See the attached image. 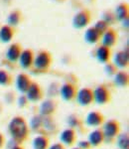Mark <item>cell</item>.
I'll list each match as a JSON object with an SVG mask.
<instances>
[{"label":"cell","instance_id":"obj_11","mask_svg":"<svg viewBox=\"0 0 129 149\" xmlns=\"http://www.w3.org/2000/svg\"><path fill=\"white\" fill-rule=\"evenodd\" d=\"M129 64V55H128V51L125 50V51H119L115 54L114 56V66L116 68H120V69H124L127 68Z\"/></svg>","mask_w":129,"mask_h":149},{"label":"cell","instance_id":"obj_18","mask_svg":"<svg viewBox=\"0 0 129 149\" xmlns=\"http://www.w3.org/2000/svg\"><path fill=\"white\" fill-rule=\"evenodd\" d=\"M76 131L74 130L73 128L64 129L61 133V135H60V138H61L62 142L69 146L73 145V144L76 142Z\"/></svg>","mask_w":129,"mask_h":149},{"label":"cell","instance_id":"obj_19","mask_svg":"<svg viewBox=\"0 0 129 149\" xmlns=\"http://www.w3.org/2000/svg\"><path fill=\"white\" fill-rule=\"evenodd\" d=\"M104 122V117L98 111L89 112L87 117V123L92 126H99Z\"/></svg>","mask_w":129,"mask_h":149},{"label":"cell","instance_id":"obj_17","mask_svg":"<svg viewBox=\"0 0 129 149\" xmlns=\"http://www.w3.org/2000/svg\"><path fill=\"white\" fill-rule=\"evenodd\" d=\"M116 20L122 22L125 19H128L129 16V7L127 3H120L116 6L115 11H114Z\"/></svg>","mask_w":129,"mask_h":149},{"label":"cell","instance_id":"obj_3","mask_svg":"<svg viewBox=\"0 0 129 149\" xmlns=\"http://www.w3.org/2000/svg\"><path fill=\"white\" fill-rule=\"evenodd\" d=\"M92 19V14L87 9H83L78 11L73 19V25L76 29H83L89 24Z\"/></svg>","mask_w":129,"mask_h":149},{"label":"cell","instance_id":"obj_21","mask_svg":"<svg viewBox=\"0 0 129 149\" xmlns=\"http://www.w3.org/2000/svg\"><path fill=\"white\" fill-rule=\"evenodd\" d=\"M7 22H8V25L11 26V27L18 26L22 22V13H21V11L18 10V9L11 11L9 13L8 17H7Z\"/></svg>","mask_w":129,"mask_h":149},{"label":"cell","instance_id":"obj_25","mask_svg":"<svg viewBox=\"0 0 129 149\" xmlns=\"http://www.w3.org/2000/svg\"><path fill=\"white\" fill-rule=\"evenodd\" d=\"M12 83L11 74L5 70H0V85L1 86H9Z\"/></svg>","mask_w":129,"mask_h":149},{"label":"cell","instance_id":"obj_6","mask_svg":"<svg viewBox=\"0 0 129 149\" xmlns=\"http://www.w3.org/2000/svg\"><path fill=\"white\" fill-rule=\"evenodd\" d=\"M76 100L82 105H89L92 102H94V91L90 90L88 88H83L82 90L78 91V95H76Z\"/></svg>","mask_w":129,"mask_h":149},{"label":"cell","instance_id":"obj_2","mask_svg":"<svg viewBox=\"0 0 129 149\" xmlns=\"http://www.w3.org/2000/svg\"><path fill=\"white\" fill-rule=\"evenodd\" d=\"M52 64V55L48 51H40L34 58L33 66L36 71L46 72Z\"/></svg>","mask_w":129,"mask_h":149},{"label":"cell","instance_id":"obj_4","mask_svg":"<svg viewBox=\"0 0 129 149\" xmlns=\"http://www.w3.org/2000/svg\"><path fill=\"white\" fill-rule=\"evenodd\" d=\"M94 100L99 104H105L110 100V92L105 86L100 85L94 91Z\"/></svg>","mask_w":129,"mask_h":149},{"label":"cell","instance_id":"obj_29","mask_svg":"<svg viewBox=\"0 0 129 149\" xmlns=\"http://www.w3.org/2000/svg\"><path fill=\"white\" fill-rule=\"evenodd\" d=\"M104 71H105V73L108 74V76H113V74H115L116 73H117V68H116V67L114 66V64L107 63L105 65Z\"/></svg>","mask_w":129,"mask_h":149},{"label":"cell","instance_id":"obj_28","mask_svg":"<svg viewBox=\"0 0 129 149\" xmlns=\"http://www.w3.org/2000/svg\"><path fill=\"white\" fill-rule=\"evenodd\" d=\"M102 20H104L108 25H110V24H112L116 20V18H115L114 13H112L110 11H105L103 13V18H102Z\"/></svg>","mask_w":129,"mask_h":149},{"label":"cell","instance_id":"obj_5","mask_svg":"<svg viewBox=\"0 0 129 149\" xmlns=\"http://www.w3.org/2000/svg\"><path fill=\"white\" fill-rule=\"evenodd\" d=\"M119 130H120V126H119L118 121L116 120H109L104 124V128L102 132H103L104 139L109 138L113 139L118 135Z\"/></svg>","mask_w":129,"mask_h":149},{"label":"cell","instance_id":"obj_33","mask_svg":"<svg viewBox=\"0 0 129 149\" xmlns=\"http://www.w3.org/2000/svg\"><path fill=\"white\" fill-rule=\"evenodd\" d=\"M13 149H23L22 147H20V146H17V147H14Z\"/></svg>","mask_w":129,"mask_h":149},{"label":"cell","instance_id":"obj_35","mask_svg":"<svg viewBox=\"0 0 129 149\" xmlns=\"http://www.w3.org/2000/svg\"><path fill=\"white\" fill-rule=\"evenodd\" d=\"M59 1H62V0H59Z\"/></svg>","mask_w":129,"mask_h":149},{"label":"cell","instance_id":"obj_20","mask_svg":"<svg viewBox=\"0 0 129 149\" xmlns=\"http://www.w3.org/2000/svg\"><path fill=\"white\" fill-rule=\"evenodd\" d=\"M104 140V135L103 132L100 129H96V130L92 131V133L89 134V137H88V142H89L90 146H99L100 144L103 142Z\"/></svg>","mask_w":129,"mask_h":149},{"label":"cell","instance_id":"obj_16","mask_svg":"<svg viewBox=\"0 0 129 149\" xmlns=\"http://www.w3.org/2000/svg\"><path fill=\"white\" fill-rule=\"evenodd\" d=\"M15 30L9 25H4L0 28V41L2 43H9L13 39Z\"/></svg>","mask_w":129,"mask_h":149},{"label":"cell","instance_id":"obj_10","mask_svg":"<svg viewBox=\"0 0 129 149\" xmlns=\"http://www.w3.org/2000/svg\"><path fill=\"white\" fill-rule=\"evenodd\" d=\"M26 93H27V98L31 100V102H38L43 97L41 86L38 85L37 83H34V81H32V84H31V86H29Z\"/></svg>","mask_w":129,"mask_h":149},{"label":"cell","instance_id":"obj_23","mask_svg":"<svg viewBox=\"0 0 129 149\" xmlns=\"http://www.w3.org/2000/svg\"><path fill=\"white\" fill-rule=\"evenodd\" d=\"M34 149H48L49 147V139L46 136H37L33 142Z\"/></svg>","mask_w":129,"mask_h":149},{"label":"cell","instance_id":"obj_7","mask_svg":"<svg viewBox=\"0 0 129 149\" xmlns=\"http://www.w3.org/2000/svg\"><path fill=\"white\" fill-rule=\"evenodd\" d=\"M60 93H61L62 97H63L64 100L71 102V100H74L76 97L78 90H76V86L73 85L71 83H66L61 88Z\"/></svg>","mask_w":129,"mask_h":149},{"label":"cell","instance_id":"obj_15","mask_svg":"<svg viewBox=\"0 0 129 149\" xmlns=\"http://www.w3.org/2000/svg\"><path fill=\"white\" fill-rule=\"evenodd\" d=\"M101 33H99L94 27H90L87 29L85 33V41L88 44H96L101 39Z\"/></svg>","mask_w":129,"mask_h":149},{"label":"cell","instance_id":"obj_26","mask_svg":"<svg viewBox=\"0 0 129 149\" xmlns=\"http://www.w3.org/2000/svg\"><path fill=\"white\" fill-rule=\"evenodd\" d=\"M117 144L120 149H128L129 138L127 134H121L117 138Z\"/></svg>","mask_w":129,"mask_h":149},{"label":"cell","instance_id":"obj_27","mask_svg":"<svg viewBox=\"0 0 129 149\" xmlns=\"http://www.w3.org/2000/svg\"><path fill=\"white\" fill-rule=\"evenodd\" d=\"M94 27L96 29L97 31H98L99 33H101V34H103L104 32H106L107 30L109 29V25L107 24L104 20H98L96 23H95V25Z\"/></svg>","mask_w":129,"mask_h":149},{"label":"cell","instance_id":"obj_14","mask_svg":"<svg viewBox=\"0 0 129 149\" xmlns=\"http://www.w3.org/2000/svg\"><path fill=\"white\" fill-rule=\"evenodd\" d=\"M32 84V81L26 74H19L16 79V86L21 93H26Z\"/></svg>","mask_w":129,"mask_h":149},{"label":"cell","instance_id":"obj_9","mask_svg":"<svg viewBox=\"0 0 129 149\" xmlns=\"http://www.w3.org/2000/svg\"><path fill=\"white\" fill-rule=\"evenodd\" d=\"M101 39H102V45H103V46H106L108 48L113 47L114 45L116 44L117 39H118L117 32H116L114 29L109 28L106 32H104L103 34H102Z\"/></svg>","mask_w":129,"mask_h":149},{"label":"cell","instance_id":"obj_22","mask_svg":"<svg viewBox=\"0 0 129 149\" xmlns=\"http://www.w3.org/2000/svg\"><path fill=\"white\" fill-rule=\"evenodd\" d=\"M114 81L118 86H126L129 81V76L126 72L119 71L114 74Z\"/></svg>","mask_w":129,"mask_h":149},{"label":"cell","instance_id":"obj_32","mask_svg":"<svg viewBox=\"0 0 129 149\" xmlns=\"http://www.w3.org/2000/svg\"><path fill=\"white\" fill-rule=\"evenodd\" d=\"M3 144H4V137H3V135L0 133V148L3 146Z\"/></svg>","mask_w":129,"mask_h":149},{"label":"cell","instance_id":"obj_1","mask_svg":"<svg viewBox=\"0 0 129 149\" xmlns=\"http://www.w3.org/2000/svg\"><path fill=\"white\" fill-rule=\"evenodd\" d=\"M9 131L14 140L22 142L29 135V129L23 117L16 116L9 123Z\"/></svg>","mask_w":129,"mask_h":149},{"label":"cell","instance_id":"obj_8","mask_svg":"<svg viewBox=\"0 0 129 149\" xmlns=\"http://www.w3.org/2000/svg\"><path fill=\"white\" fill-rule=\"evenodd\" d=\"M34 53L32 50L26 49L23 50L21 53L20 57H19V64L23 69H30L33 66V62H34Z\"/></svg>","mask_w":129,"mask_h":149},{"label":"cell","instance_id":"obj_24","mask_svg":"<svg viewBox=\"0 0 129 149\" xmlns=\"http://www.w3.org/2000/svg\"><path fill=\"white\" fill-rule=\"evenodd\" d=\"M55 109H56V104L53 100H46L42 104L41 112L44 115H50L55 111Z\"/></svg>","mask_w":129,"mask_h":149},{"label":"cell","instance_id":"obj_12","mask_svg":"<svg viewBox=\"0 0 129 149\" xmlns=\"http://www.w3.org/2000/svg\"><path fill=\"white\" fill-rule=\"evenodd\" d=\"M97 61L102 64H107L111 58V51L110 48L100 45V46L96 49V53H95Z\"/></svg>","mask_w":129,"mask_h":149},{"label":"cell","instance_id":"obj_31","mask_svg":"<svg viewBox=\"0 0 129 149\" xmlns=\"http://www.w3.org/2000/svg\"><path fill=\"white\" fill-rule=\"evenodd\" d=\"M49 149H64V147L63 144L56 143V144H54V145H52Z\"/></svg>","mask_w":129,"mask_h":149},{"label":"cell","instance_id":"obj_34","mask_svg":"<svg viewBox=\"0 0 129 149\" xmlns=\"http://www.w3.org/2000/svg\"><path fill=\"white\" fill-rule=\"evenodd\" d=\"M74 149H80V148H78V147H76V148H74Z\"/></svg>","mask_w":129,"mask_h":149},{"label":"cell","instance_id":"obj_30","mask_svg":"<svg viewBox=\"0 0 129 149\" xmlns=\"http://www.w3.org/2000/svg\"><path fill=\"white\" fill-rule=\"evenodd\" d=\"M90 147V144L88 141H82V142H80V144H78V148L80 149H88Z\"/></svg>","mask_w":129,"mask_h":149},{"label":"cell","instance_id":"obj_13","mask_svg":"<svg viewBox=\"0 0 129 149\" xmlns=\"http://www.w3.org/2000/svg\"><path fill=\"white\" fill-rule=\"evenodd\" d=\"M22 47L18 43H13L11 44L6 52V58L10 62H16L19 60L21 53H22Z\"/></svg>","mask_w":129,"mask_h":149}]
</instances>
